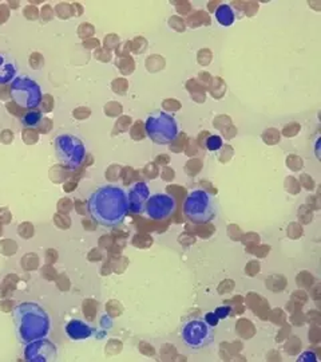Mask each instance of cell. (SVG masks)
I'll use <instances>...</instances> for the list:
<instances>
[{"label":"cell","instance_id":"obj_2","mask_svg":"<svg viewBox=\"0 0 321 362\" xmlns=\"http://www.w3.org/2000/svg\"><path fill=\"white\" fill-rule=\"evenodd\" d=\"M15 321L19 338L23 342H32L46 336L49 332V317L37 303H23L15 309Z\"/></svg>","mask_w":321,"mask_h":362},{"label":"cell","instance_id":"obj_5","mask_svg":"<svg viewBox=\"0 0 321 362\" xmlns=\"http://www.w3.org/2000/svg\"><path fill=\"white\" fill-rule=\"evenodd\" d=\"M55 149L61 164L66 168H79L86 156L85 145L73 134L58 136L55 140Z\"/></svg>","mask_w":321,"mask_h":362},{"label":"cell","instance_id":"obj_11","mask_svg":"<svg viewBox=\"0 0 321 362\" xmlns=\"http://www.w3.org/2000/svg\"><path fill=\"white\" fill-rule=\"evenodd\" d=\"M67 334L73 339H83L91 336V329L86 324H83L82 321H71L67 325Z\"/></svg>","mask_w":321,"mask_h":362},{"label":"cell","instance_id":"obj_12","mask_svg":"<svg viewBox=\"0 0 321 362\" xmlns=\"http://www.w3.org/2000/svg\"><path fill=\"white\" fill-rule=\"evenodd\" d=\"M216 19L221 26H231L234 23L236 15L229 4H221L216 10Z\"/></svg>","mask_w":321,"mask_h":362},{"label":"cell","instance_id":"obj_13","mask_svg":"<svg viewBox=\"0 0 321 362\" xmlns=\"http://www.w3.org/2000/svg\"><path fill=\"white\" fill-rule=\"evenodd\" d=\"M40 121V113L39 112H30V113H27L26 116L22 118V122L26 125V127H35V125H38V122Z\"/></svg>","mask_w":321,"mask_h":362},{"label":"cell","instance_id":"obj_10","mask_svg":"<svg viewBox=\"0 0 321 362\" xmlns=\"http://www.w3.org/2000/svg\"><path fill=\"white\" fill-rule=\"evenodd\" d=\"M16 76V65L10 55L0 52V85L11 82Z\"/></svg>","mask_w":321,"mask_h":362},{"label":"cell","instance_id":"obj_3","mask_svg":"<svg viewBox=\"0 0 321 362\" xmlns=\"http://www.w3.org/2000/svg\"><path fill=\"white\" fill-rule=\"evenodd\" d=\"M145 129L150 140L157 145L171 144L178 136V122L165 112H155L146 119Z\"/></svg>","mask_w":321,"mask_h":362},{"label":"cell","instance_id":"obj_1","mask_svg":"<svg viewBox=\"0 0 321 362\" xmlns=\"http://www.w3.org/2000/svg\"><path fill=\"white\" fill-rule=\"evenodd\" d=\"M91 218L103 227H116L128 215V197L123 188L106 184L97 188L87 202Z\"/></svg>","mask_w":321,"mask_h":362},{"label":"cell","instance_id":"obj_9","mask_svg":"<svg viewBox=\"0 0 321 362\" xmlns=\"http://www.w3.org/2000/svg\"><path fill=\"white\" fill-rule=\"evenodd\" d=\"M128 209L133 214H142L149 199V187L145 182H137L128 192Z\"/></svg>","mask_w":321,"mask_h":362},{"label":"cell","instance_id":"obj_14","mask_svg":"<svg viewBox=\"0 0 321 362\" xmlns=\"http://www.w3.org/2000/svg\"><path fill=\"white\" fill-rule=\"evenodd\" d=\"M206 145H207L209 151H219V148L222 146V140L219 136H212V137H209Z\"/></svg>","mask_w":321,"mask_h":362},{"label":"cell","instance_id":"obj_6","mask_svg":"<svg viewBox=\"0 0 321 362\" xmlns=\"http://www.w3.org/2000/svg\"><path fill=\"white\" fill-rule=\"evenodd\" d=\"M11 97L20 107L35 109L42 103V91L38 83L28 77H18L11 83Z\"/></svg>","mask_w":321,"mask_h":362},{"label":"cell","instance_id":"obj_4","mask_svg":"<svg viewBox=\"0 0 321 362\" xmlns=\"http://www.w3.org/2000/svg\"><path fill=\"white\" fill-rule=\"evenodd\" d=\"M183 214L188 219L195 224H205L216 216V209L212 196L204 189H194L188 194Z\"/></svg>","mask_w":321,"mask_h":362},{"label":"cell","instance_id":"obj_8","mask_svg":"<svg viewBox=\"0 0 321 362\" xmlns=\"http://www.w3.org/2000/svg\"><path fill=\"white\" fill-rule=\"evenodd\" d=\"M145 209L152 219H169L176 211V200L170 194H153L150 199H147Z\"/></svg>","mask_w":321,"mask_h":362},{"label":"cell","instance_id":"obj_7","mask_svg":"<svg viewBox=\"0 0 321 362\" xmlns=\"http://www.w3.org/2000/svg\"><path fill=\"white\" fill-rule=\"evenodd\" d=\"M182 338L190 349H205L214 341V332L202 320H193L182 327Z\"/></svg>","mask_w":321,"mask_h":362}]
</instances>
